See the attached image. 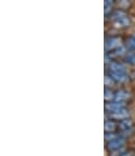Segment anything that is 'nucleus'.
<instances>
[{
	"label": "nucleus",
	"instance_id": "obj_9",
	"mask_svg": "<svg viewBox=\"0 0 135 156\" xmlns=\"http://www.w3.org/2000/svg\"><path fill=\"white\" fill-rule=\"evenodd\" d=\"M125 48L129 52H135V34L127 38L125 43Z\"/></svg>",
	"mask_w": 135,
	"mask_h": 156
},
{
	"label": "nucleus",
	"instance_id": "obj_6",
	"mask_svg": "<svg viewBox=\"0 0 135 156\" xmlns=\"http://www.w3.org/2000/svg\"><path fill=\"white\" fill-rule=\"evenodd\" d=\"M123 109H126V102L110 101L105 104V110L107 113H114V112L122 111Z\"/></svg>",
	"mask_w": 135,
	"mask_h": 156
},
{
	"label": "nucleus",
	"instance_id": "obj_5",
	"mask_svg": "<svg viewBox=\"0 0 135 156\" xmlns=\"http://www.w3.org/2000/svg\"><path fill=\"white\" fill-rule=\"evenodd\" d=\"M129 117H130V112L128 111L127 108L122 110V111L114 112V113H108L109 120H113L116 121V122H120V121H123L125 119H128Z\"/></svg>",
	"mask_w": 135,
	"mask_h": 156
},
{
	"label": "nucleus",
	"instance_id": "obj_11",
	"mask_svg": "<svg viewBox=\"0 0 135 156\" xmlns=\"http://www.w3.org/2000/svg\"><path fill=\"white\" fill-rule=\"evenodd\" d=\"M113 96H114V92L111 90V89L105 88V92H104V98L106 102H110L113 101Z\"/></svg>",
	"mask_w": 135,
	"mask_h": 156
},
{
	"label": "nucleus",
	"instance_id": "obj_1",
	"mask_svg": "<svg viewBox=\"0 0 135 156\" xmlns=\"http://www.w3.org/2000/svg\"><path fill=\"white\" fill-rule=\"evenodd\" d=\"M108 75L114 82H118V83H123L128 80L127 70L118 61H110L109 62Z\"/></svg>",
	"mask_w": 135,
	"mask_h": 156
},
{
	"label": "nucleus",
	"instance_id": "obj_4",
	"mask_svg": "<svg viewBox=\"0 0 135 156\" xmlns=\"http://www.w3.org/2000/svg\"><path fill=\"white\" fill-rule=\"evenodd\" d=\"M125 144H126V136L122 135L120 137L114 139V140L106 143V148H107V150L110 151V152H114V151L123 149V147H125Z\"/></svg>",
	"mask_w": 135,
	"mask_h": 156
},
{
	"label": "nucleus",
	"instance_id": "obj_8",
	"mask_svg": "<svg viewBox=\"0 0 135 156\" xmlns=\"http://www.w3.org/2000/svg\"><path fill=\"white\" fill-rule=\"evenodd\" d=\"M118 131V123L113 120H105V133H116Z\"/></svg>",
	"mask_w": 135,
	"mask_h": 156
},
{
	"label": "nucleus",
	"instance_id": "obj_14",
	"mask_svg": "<svg viewBox=\"0 0 135 156\" xmlns=\"http://www.w3.org/2000/svg\"><path fill=\"white\" fill-rule=\"evenodd\" d=\"M112 83H114V81L113 80L111 79L110 77H109V75H106V76H105V88H108V87H110Z\"/></svg>",
	"mask_w": 135,
	"mask_h": 156
},
{
	"label": "nucleus",
	"instance_id": "obj_3",
	"mask_svg": "<svg viewBox=\"0 0 135 156\" xmlns=\"http://www.w3.org/2000/svg\"><path fill=\"white\" fill-rule=\"evenodd\" d=\"M122 47H123V41L120 37H117V36H112V37H109L105 40V51L107 54L116 51Z\"/></svg>",
	"mask_w": 135,
	"mask_h": 156
},
{
	"label": "nucleus",
	"instance_id": "obj_13",
	"mask_svg": "<svg viewBox=\"0 0 135 156\" xmlns=\"http://www.w3.org/2000/svg\"><path fill=\"white\" fill-rule=\"evenodd\" d=\"M112 4H113V2L110 1V0H106V1L104 2V6H105V15H108L109 13H110V15L112 14Z\"/></svg>",
	"mask_w": 135,
	"mask_h": 156
},
{
	"label": "nucleus",
	"instance_id": "obj_12",
	"mask_svg": "<svg viewBox=\"0 0 135 156\" xmlns=\"http://www.w3.org/2000/svg\"><path fill=\"white\" fill-rule=\"evenodd\" d=\"M122 135V133H105V141L109 143V141L114 140V139L120 137Z\"/></svg>",
	"mask_w": 135,
	"mask_h": 156
},
{
	"label": "nucleus",
	"instance_id": "obj_7",
	"mask_svg": "<svg viewBox=\"0 0 135 156\" xmlns=\"http://www.w3.org/2000/svg\"><path fill=\"white\" fill-rule=\"evenodd\" d=\"M130 97V93L126 90H117L114 92L113 101H120V102H126Z\"/></svg>",
	"mask_w": 135,
	"mask_h": 156
},
{
	"label": "nucleus",
	"instance_id": "obj_15",
	"mask_svg": "<svg viewBox=\"0 0 135 156\" xmlns=\"http://www.w3.org/2000/svg\"><path fill=\"white\" fill-rule=\"evenodd\" d=\"M120 156H134V152H133V150H127Z\"/></svg>",
	"mask_w": 135,
	"mask_h": 156
},
{
	"label": "nucleus",
	"instance_id": "obj_10",
	"mask_svg": "<svg viewBox=\"0 0 135 156\" xmlns=\"http://www.w3.org/2000/svg\"><path fill=\"white\" fill-rule=\"evenodd\" d=\"M123 59L129 65H135V52H129L127 51V53L123 56Z\"/></svg>",
	"mask_w": 135,
	"mask_h": 156
},
{
	"label": "nucleus",
	"instance_id": "obj_2",
	"mask_svg": "<svg viewBox=\"0 0 135 156\" xmlns=\"http://www.w3.org/2000/svg\"><path fill=\"white\" fill-rule=\"evenodd\" d=\"M110 19L112 23L114 24L116 27H128L130 26V18L127 15V13L123 10H116L114 12H112L110 15Z\"/></svg>",
	"mask_w": 135,
	"mask_h": 156
}]
</instances>
